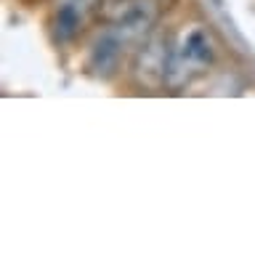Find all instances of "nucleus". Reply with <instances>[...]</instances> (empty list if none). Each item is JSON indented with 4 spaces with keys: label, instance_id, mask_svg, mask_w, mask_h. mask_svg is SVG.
<instances>
[{
    "label": "nucleus",
    "instance_id": "4",
    "mask_svg": "<svg viewBox=\"0 0 255 255\" xmlns=\"http://www.w3.org/2000/svg\"><path fill=\"white\" fill-rule=\"evenodd\" d=\"M101 0H56L51 16V37L56 45L72 43L91 21Z\"/></svg>",
    "mask_w": 255,
    "mask_h": 255
},
{
    "label": "nucleus",
    "instance_id": "5",
    "mask_svg": "<svg viewBox=\"0 0 255 255\" xmlns=\"http://www.w3.org/2000/svg\"><path fill=\"white\" fill-rule=\"evenodd\" d=\"M207 16L213 19V24L223 32V37H226V43L231 48H237L239 53H250V43H247V37L242 35V29L237 27L234 16L229 13V5L226 0H202Z\"/></svg>",
    "mask_w": 255,
    "mask_h": 255
},
{
    "label": "nucleus",
    "instance_id": "3",
    "mask_svg": "<svg viewBox=\"0 0 255 255\" xmlns=\"http://www.w3.org/2000/svg\"><path fill=\"white\" fill-rule=\"evenodd\" d=\"M128 48L130 45H128L112 27L99 32V35L93 37L91 48H88V59H85L88 75L96 77V80H112L120 72V64H123V56H125Z\"/></svg>",
    "mask_w": 255,
    "mask_h": 255
},
{
    "label": "nucleus",
    "instance_id": "2",
    "mask_svg": "<svg viewBox=\"0 0 255 255\" xmlns=\"http://www.w3.org/2000/svg\"><path fill=\"white\" fill-rule=\"evenodd\" d=\"M173 40L165 32H151L138 43V51L133 56L130 75L135 85L143 91H159L167 83V64H170Z\"/></svg>",
    "mask_w": 255,
    "mask_h": 255
},
{
    "label": "nucleus",
    "instance_id": "1",
    "mask_svg": "<svg viewBox=\"0 0 255 255\" xmlns=\"http://www.w3.org/2000/svg\"><path fill=\"white\" fill-rule=\"evenodd\" d=\"M213 64H215V45H213L210 32L202 24H189L173 40L165 88H183L194 83Z\"/></svg>",
    "mask_w": 255,
    "mask_h": 255
}]
</instances>
